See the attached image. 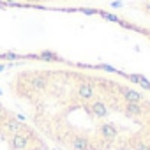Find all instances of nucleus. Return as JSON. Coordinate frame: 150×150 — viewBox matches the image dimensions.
<instances>
[{"mask_svg": "<svg viewBox=\"0 0 150 150\" xmlns=\"http://www.w3.org/2000/svg\"><path fill=\"white\" fill-rule=\"evenodd\" d=\"M7 96L53 150H150V90L120 76L27 67Z\"/></svg>", "mask_w": 150, "mask_h": 150, "instance_id": "nucleus-1", "label": "nucleus"}, {"mask_svg": "<svg viewBox=\"0 0 150 150\" xmlns=\"http://www.w3.org/2000/svg\"><path fill=\"white\" fill-rule=\"evenodd\" d=\"M0 150H53L28 118L0 96Z\"/></svg>", "mask_w": 150, "mask_h": 150, "instance_id": "nucleus-2", "label": "nucleus"}]
</instances>
